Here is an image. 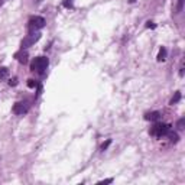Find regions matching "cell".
Returning <instances> with one entry per match:
<instances>
[{"label": "cell", "instance_id": "cell-1", "mask_svg": "<svg viewBox=\"0 0 185 185\" xmlns=\"http://www.w3.org/2000/svg\"><path fill=\"white\" fill-rule=\"evenodd\" d=\"M48 65H49L48 58H45V57H38V58H35V60L32 61L31 68H32V71H36V73H39V74H44L45 73V70L48 68Z\"/></svg>", "mask_w": 185, "mask_h": 185}, {"label": "cell", "instance_id": "cell-2", "mask_svg": "<svg viewBox=\"0 0 185 185\" xmlns=\"http://www.w3.org/2000/svg\"><path fill=\"white\" fill-rule=\"evenodd\" d=\"M45 19L42 18V16H32L29 22H28V29L31 31V32H38L39 29L45 26Z\"/></svg>", "mask_w": 185, "mask_h": 185}, {"label": "cell", "instance_id": "cell-3", "mask_svg": "<svg viewBox=\"0 0 185 185\" xmlns=\"http://www.w3.org/2000/svg\"><path fill=\"white\" fill-rule=\"evenodd\" d=\"M171 130V126L165 125V123H156L151 129V135L152 136H156V138H162V136H166V133Z\"/></svg>", "mask_w": 185, "mask_h": 185}, {"label": "cell", "instance_id": "cell-4", "mask_svg": "<svg viewBox=\"0 0 185 185\" xmlns=\"http://www.w3.org/2000/svg\"><path fill=\"white\" fill-rule=\"evenodd\" d=\"M41 39V33L39 32H32L31 35H28L25 39L22 41V49L23 48H29V46H32L35 42H38Z\"/></svg>", "mask_w": 185, "mask_h": 185}, {"label": "cell", "instance_id": "cell-5", "mask_svg": "<svg viewBox=\"0 0 185 185\" xmlns=\"http://www.w3.org/2000/svg\"><path fill=\"white\" fill-rule=\"evenodd\" d=\"M28 110H29V106L26 103H23V101H19V103H16L13 106L15 114H25V113H28Z\"/></svg>", "mask_w": 185, "mask_h": 185}, {"label": "cell", "instance_id": "cell-6", "mask_svg": "<svg viewBox=\"0 0 185 185\" xmlns=\"http://www.w3.org/2000/svg\"><path fill=\"white\" fill-rule=\"evenodd\" d=\"M145 119L146 120H151V122H156V120L161 119V113H159V112L146 113V114H145Z\"/></svg>", "mask_w": 185, "mask_h": 185}, {"label": "cell", "instance_id": "cell-7", "mask_svg": "<svg viewBox=\"0 0 185 185\" xmlns=\"http://www.w3.org/2000/svg\"><path fill=\"white\" fill-rule=\"evenodd\" d=\"M16 60L19 61L20 64H26L28 62V52H23V51H20V52H18L16 55Z\"/></svg>", "mask_w": 185, "mask_h": 185}, {"label": "cell", "instance_id": "cell-8", "mask_svg": "<svg viewBox=\"0 0 185 185\" xmlns=\"http://www.w3.org/2000/svg\"><path fill=\"white\" fill-rule=\"evenodd\" d=\"M166 60V49L165 48H161L159 49V54H158V61L159 62H162V61Z\"/></svg>", "mask_w": 185, "mask_h": 185}, {"label": "cell", "instance_id": "cell-9", "mask_svg": "<svg viewBox=\"0 0 185 185\" xmlns=\"http://www.w3.org/2000/svg\"><path fill=\"white\" fill-rule=\"evenodd\" d=\"M166 136H168V138H169V140H171V142H174V143H177V142H178V139H179L178 135H177L175 132H171V130L166 133Z\"/></svg>", "mask_w": 185, "mask_h": 185}, {"label": "cell", "instance_id": "cell-10", "mask_svg": "<svg viewBox=\"0 0 185 185\" xmlns=\"http://www.w3.org/2000/svg\"><path fill=\"white\" fill-rule=\"evenodd\" d=\"M179 100H181V92L177 91L175 94H174V97L171 99V104L174 106V104H177V103H179Z\"/></svg>", "mask_w": 185, "mask_h": 185}, {"label": "cell", "instance_id": "cell-11", "mask_svg": "<svg viewBox=\"0 0 185 185\" xmlns=\"http://www.w3.org/2000/svg\"><path fill=\"white\" fill-rule=\"evenodd\" d=\"M7 75H9V70L5 68V67H2V68H0V80L7 78Z\"/></svg>", "mask_w": 185, "mask_h": 185}, {"label": "cell", "instance_id": "cell-12", "mask_svg": "<svg viewBox=\"0 0 185 185\" xmlns=\"http://www.w3.org/2000/svg\"><path fill=\"white\" fill-rule=\"evenodd\" d=\"M184 127H185V119L182 117V119H179L178 122H177V129H178V130H184Z\"/></svg>", "mask_w": 185, "mask_h": 185}, {"label": "cell", "instance_id": "cell-13", "mask_svg": "<svg viewBox=\"0 0 185 185\" xmlns=\"http://www.w3.org/2000/svg\"><path fill=\"white\" fill-rule=\"evenodd\" d=\"M62 5H64V7H67V9H73L74 7L73 0H64V2H62Z\"/></svg>", "mask_w": 185, "mask_h": 185}, {"label": "cell", "instance_id": "cell-14", "mask_svg": "<svg viewBox=\"0 0 185 185\" xmlns=\"http://www.w3.org/2000/svg\"><path fill=\"white\" fill-rule=\"evenodd\" d=\"M110 143H112V140H110V139H109V140H106V142H104V143L101 145V151H106L107 148L110 146Z\"/></svg>", "mask_w": 185, "mask_h": 185}, {"label": "cell", "instance_id": "cell-15", "mask_svg": "<svg viewBox=\"0 0 185 185\" xmlns=\"http://www.w3.org/2000/svg\"><path fill=\"white\" fill-rule=\"evenodd\" d=\"M28 86L31 87V88H33V87H36L38 84H36V81H33V80H28Z\"/></svg>", "mask_w": 185, "mask_h": 185}, {"label": "cell", "instance_id": "cell-16", "mask_svg": "<svg viewBox=\"0 0 185 185\" xmlns=\"http://www.w3.org/2000/svg\"><path fill=\"white\" fill-rule=\"evenodd\" d=\"M182 7H184V0H178V7H177V10L181 12V10H182Z\"/></svg>", "mask_w": 185, "mask_h": 185}, {"label": "cell", "instance_id": "cell-17", "mask_svg": "<svg viewBox=\"0 0 185 185\" xmlns=\"http://www.w3.org/2000/svg\"><path fill=\"white\" fill-rule=\"evenodd\" d=\"M16 84H18V78L16 77H13V78L9 81V86H16Z\"/></svg>", "mask_w": 185, "mask_h": 185}, {"label": "cell", "instance_id": "cell-18", "mask_svg": "<svg viewBox=\"0 0 185 185\" xmlns=\"http://www.w3.org/2000/svg\"><path fill=\"white\" fill-rule=\"evenodd\" d=\"M146 28H148V29H153V28H155V23L149 20V22H146Z\"/></svg>", "mask_w": 185, "mask_h": 185}, {"label": "cell", "instance_id": "cell-19", "mask_svg": "<svg viewBox=\"0 0 185 185\" xmlns=\"http://www.w3.org/2000/svg\"><path fill=\"white\" fill-rule=\"evenodd\" d=\"M179 75H181V77L184 75V61L181 62V68H179Z\"/></svg>", "mask_w": 185, "mask_h": 185}, {"label": "cell", "instance_id": "cell-20", "mask_svg": "<svg viewBox=\"0 0 185 185\" xmlns=\"http://www.w3.org/2000/svg\"><path fill=\"white\" fill-rule=\"evenodd\" d=\"M113 182V178H109V179H104V181H101L100 184H112Z\"/></svg>", "mask_w": 185, "mask_h": 185}]
</instances>
